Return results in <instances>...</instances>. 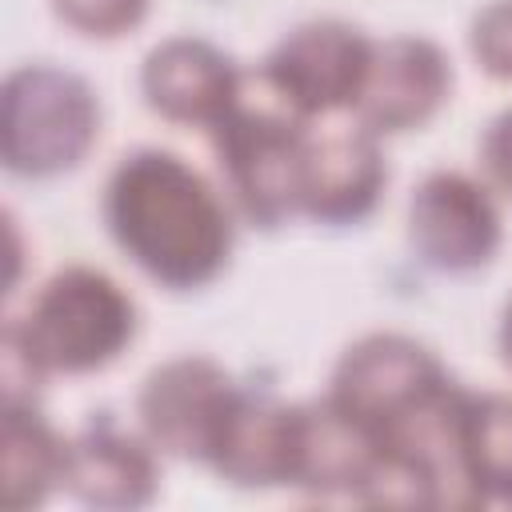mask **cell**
<instances>
[{
	"label": "cell",
	"instance_id": "cell-11",
	"mask_svg": "<svg viewBox=\"0 0 512 512\" xmlns=\"http://www.w3.org/2000/svg\"><path fill=\"white\" fill-rule=\"evenodd\" d=\"M304 444V404H284L268 392L244 388L212 472L236 488H296Z\"/></svg>",
	"mask_w": 512,
	"mask_h": 512
},
{
	"label": "cell",
	"instance_id": "cell-10",
	"mask_svg": "<svg viewBox=\"0 0 512 512\" xmlns=\"http://www.w3.org/2000/svg\"><path fill=\"white\" fill-rule=\"evenodd\" d=\"M384 184H388V164L376 132H368L356 120L328 132H312L300 216L328 228L360 224L376 212Z\"/></svg>",
	"mask_w": 512,
	"mask_h": 512
},
{
	"label": "cell",
	"instance_id": "cell-8",
	"mask_svg": "<svg viewBox=\"0 0 512 512\" xmlns=\"http://www.w3.org/2000/svg\"><path fill=\"white\" fill-rule=\"evenodd\" d=\"M144 104L180 128H216L248 92L236 60L204 36H168L140 64Z\"/></svg>",
	"mask_w": 512,
	"mask_h": 512
},
{
	"label": "cell",
	"instance_id": "cell-14",
	"mask_svg": "<svg viewBox=\"0 0 512 512\" xmlns=\"http://www.w3.org/2000/svg\"><path fill=\"white\" fill-rule=\"evenodd\" d=\"M68 440L44 420L36 400H4V508H40L64 488Z\"/></svg>",
	"mask_w": 512,
	"mask_h": 512
},
{
	"label": "cell",
	"instance_id": "cell-9",
	"mask_svg": "<svg viewBox=\"0 0 512 512\" xmlns=\"http://www.w3.org/2000/svg\"><path fill=\"white\" fill-rule=\"evenodd\" d=\"M452 96V60L428 36L376 40V56L352 120L376 136L424 128Z\"/></svg>",
	"mask_w": 512,
	"mask_h": 512
},
{
	"label": "cell",
	"instance_id": "cell-4",
	"mask_svg": "<svg viewBox=\"0 0 512 512\" xmlns=\"http://www.w3.org/2000/svg\"><path fill=\"white\" fill-rule=\"evenodd\" d=\"M100 136L96 88L60 64H20L0 96V156L20 180L72 172Z\"/></svg>",
	"mask_w": 512,
	"mask_h": 512
},
{
	"label": "cell",
	"instance_id": "cell-5",
	"mask_svg": "<svg viewBox=\"0 0 512 512\" xmlns=\"http://www.w3.org/2000/svg\"><path fill=\"white\" fill-rule=\"evenodd\" d=\"M372 56H376V40L364 28L324 16L284 32L256 68V84L276 104L316 124L324 116L356 108Z\"/></svg>",
	"mask_w": 512,
	"mask_h": 512
},
{
	"label": "cell",
	"instance_id": "cell-13",
	"mask_svg": "<svg viewBox=\"0 0 512 512\" xmlns=\"http://www.w3.org/2000/svg\"><path fill=\"white\" fill-rule=\"evenodd\" d=\"M448 468L452 504L512 508V392H460Z\"/></svg>",
	"mask_w": 512,
	"mask_h": 512
},
{
	"label": "cell",
	"instance_id": "cell-18",
	"mask_svg": "<svg viewBox=\"0 0 512 512\" xmlns=\"http://www.w3.org/2000/svg\"><path fill=\"white\" fill-rule=\"evenodd\" d=\"M496 348H500V360H504V368L512 372V300L504 304V312H500V328H496Z\"/></svg>",
	"mask_w": 512,
	"mask_h": 512
},
{
	"label": "cell",
	"instance_id": "cell-16",
	"mask_svg": "<svg viewBox=\"0 0 512 512\" xmlns=\"http://www.w3.org/2000/svg\"><path fill=\"white\" fill-rule=\"evenodd\" d=\"M468 48L492 80L512 84V0H492L476 12L468 28Z\"/></svg>",
	"mask_w": 512,
	"mask_h": 512
},
{
	"label": "cell",
	"instance_id": "cell-7",
	"mask_svg": "<svg viewBox=\"0 0 512 512\" xmlns=\"http://www.w3.org/2000/svg\"><path fill=\"white\" fill-rule=\"evenodd\" d=\"M500 240L504 220L484 180L456 168H436L412 188L408 244L420 264L444 276H468L492 264Z\"/></svg>",
	"mask_w": 512,
	"mask_h": 512
},
{
	"label": "cell",
	"instance_id": "cell-2",
	"mask_svg": "<svg viewBox=\"0 0 512 512\" xmlns=\"http://www.w3.org/2000/svg\"><path fill=\"white\" fill-rule=\"evenodd\" d=\"M140 312L120 280L92 264L56 268L4 324V400H36L52 376H88L120 360Z\"/></svg>",
	"mask_w": 512,
	"mask_h": 512
},
{
	"label": "cell",
	"instance_id": "cell-6",
	"mask_svg": "<svg viewBox=\"0 0 512 512\" xmlns=\"http://www.w3.org/2000/svg\"><path fill=\"white\" fill-rule=\"evenodd\" d=\"M240 396L244 384L212 356H172L156 364L136 392L140 432L156 452L208 468Z\"/></svg>",
	"mask_w": 512,
	"mask_h": 512
},
{
	"label": "cell",
	"instance_id": "cell-3",
	"mask_svg": "<svg viewBox=\"0 0 512 512\" xmlns=\"http://www.w3.org/2000/svg\"><path fill=\"white\" fill-rule=\"evenodd\" d=\"M312 132L316 128L308 120L276 104L264 88L260 96L244 92L240 104L208 128L228 204L248 224L272 232L300 216Z\"/></svg>",
	"mask_w": 512,
	"mask_h": 512
},
{
	"label": "cell",
	"instance_id": "cell-1",
	"mask_svg": "<svg viewBox=\"0 0 512 512\" xmlns=\"http://www.w3.org/2000/svg\"><path fill=\"white\" fill-rule=\"evenodd\" d=\"M100 216L112 244L168 292L212 284L236 244L220 188L168 148H132L104 180Z\"/></svg>",
	"mask_w": 512,
	"mask_h": 512
},
{
	"label": "cell",
	"instance_id": "cell-12",
	"mask_svg": "<svg viewBox=\"0 0 512 512\" xmlns=\"http://www.w3.org/2000/svg\"><path fill=\"white\" fill-rule=\"evenodd\" d=\"M64 488L92 508H140L160 488L156 448L140 432H124L108 412L68 436Z\"/></svg>",
	"mask_w": 512,
	"mask_h": 512
},
{
	"label": "cell",
	"instance_id": "cell-15",
	"mask_svg": "<svg viewBox=\"0 0 512 512\" xmlns=\"http://www.w3.org/2000/svg\"><path fill=\"white\" fill-rule=\"evenodd\" d=\"M148 8L152 0H52L56 20L88 40H120L136 32Z\"/></svg>",
	"mask_w": 512,
	"mask_h": 512
},
{
	"label": "cell",
	"instance_id": "cell-17",
	"mask_svg": "<svg viewBox=\"0 0 512 512\" xmlns=\"http://www.w3.org/2000/svg\"><path fill=\"white\" fill-rule=\"evenodd\" d=\"M480 168L492 188L512 196V108L500 112L480 136Z\"/></svg>",
	"mask_w": 512,
	"mask_h": 512
}]
</instances>
